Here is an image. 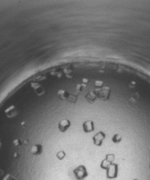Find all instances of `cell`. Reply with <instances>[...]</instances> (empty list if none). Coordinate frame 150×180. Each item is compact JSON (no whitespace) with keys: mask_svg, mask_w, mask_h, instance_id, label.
Masks as SVG:
<instances>
[{"mask_svg":"<svg viewBox=\"0 0 150 180\" xmlns=\"http://www.w3.org/2000/svg\"><path fill=\"white\" fill-rule=\"evenodd\" d=\"M73 174L77 180L86 179L89 176V172L84 165H79L73 170Z\"/></svg>","mask_w":150,"mask_h":180,"instance_id":"6da1fadb","label":"cell"},{"mask_svg":"<svg viewBox=\"0 0 150 180\" xmlns=\"http://www.w3.org/2000/svg\"><path fill=\"white\" fill-rule=\"evenodd\" d=\"M119 174L118 164L113 163L107 170H106V177L109 179H116Z\"/></svg>","mask_w":150,"mask_h":180,"instance_id":"7a4b0ae2","label":"cell"},{"mask_svg":"<svg viewBox=\"0 0 150 180\" xmlns=\"http://www.w3.org/2000/svg\"><path fill=\"white\" fill-rule=\"evenodd\" d=\"M134 180H138V179H134Z\"/></svg>","mask_w":150,"mask_h":180,"instance_id":"3957f363","label":"cell"},{"mask_svg":"<svg viewBox=\"0 0 150 180\" xmlns=\"http://www.w3.org/2000/svg\"><path fill=\"white\" fill-rule=\"evenodd\" d=\"M149 169H150V165H149Z\"/></svg>","mask_w":150,"mask_h":180,"instance_id":"277c9868","label":"cell"}]
</instances>
